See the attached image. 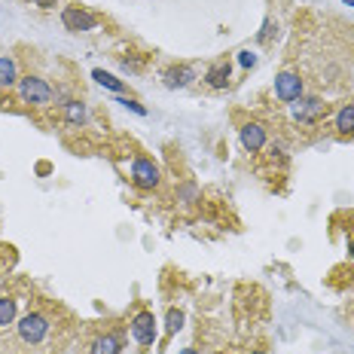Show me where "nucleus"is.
<instances>
[{"label":"nucleus","instance_id":"1","mask_svg":"<svg viewBox=\"0 0 354 354\" xmlns=\"http://www.w3.org/2000/svg\"><path fill=\"white\" fill-rule=\"evenodd\" d=\"M49 333V317L40 315V311H28V315L19 321V339L25 345H40Z\"/></svg>","mask_w":354,"mask_h":354},{"label":"nucleus","instance_id":"2","mask_svg":"<svg viewBox=\"0 0 354 354\" xmlns=\"http://www.w3.org/2000/svg\"><path fill=\"white\" fill-rule=\"evenodd\" d=\"M132 183L140 189H156L159 187V168H156L150 159L138 156V159L132 162Z\"/></svg>","mask_w":354,"mask_h":354},{"label":"nucleus","instance_id":"3","mask_svg":"<svg viewBox=\"0 0 354 354\" xmlns=\"http://www.w3.org/2000/svg\"><path fill=\"white\" fill-rule=\"evenodd\" d=\"M19 92H22V98L28 104H49L52 101V89H49V83L40 80V76H25V80L19 83Z\"/></svg>","mask_w":354,"mask_h":354},{"label":"nucleus","instance_id":"4","mask_svg":"<svg viewBox=\"0 0 354 354\" xmlns=\"http://www.w3.org/2000/svg\"><path fill=\"white\" fill-rule=\"evenodd\" d=\"M61 22H65L67 31H95V25H98V19L92 16V12L86 10H80V6H67L65 12H61Z\"/></svg>","mask_w":354,"mask_h":354},{"label":"nucleus","instance_id":"5","mask_svg":"<svg viewBox=\"0 0 354 354\" xmlns=\"http://www.w3.org/2000/svg\"><path fill=\"white\" fill-rule=\"evenodd\" d=\"M275 95H278L281 101H287V104L300 101V98H302V80H300V74H281L278 80H275Z\"/></svg>","mask_w":354,"mask_h":354},{"label":"nucleus","instance_id":"6","mask_svg":"<svg viewBox=\"0 0 354 354\" xmlns=\"http://www.w3.org/2000/svg\"><path fill=\"white\" fill-rule=\"evenodd\" d=\"M132 336L138 345H153L156 339V317L150 311H140V315H134L132 321Z\"/></svg>","mask_w":354,"mask_h":354},{"label":"nucleus","instance_id":"7","mask_svg":"<svg viewBox=\"0 0 354 354\" xmlns=\"http://www.w3.org/2000/svg\"><path fill=\"white\" fill-rule=\"evenodd\" d=\"M324 101L321 98H300V101L293 104V119H300V123H317V119L324 116Z\"/></svg>","mask_w":354,"mask_h":354},{"label":"nucleus","instance_id":"8","mask_svg":"<svg viewBox=\"0 0 354 354\" xmlns=\"http://www.w3.org/2000/svg\"><path fill=\"white\" fill-rule=\"evenodd\" d=\"M242 147L247 153H260L266 147V129L260 123H247L242 125Z\"/></svg>","mask_w":354,"mask_h":354},{"label":"nucleus","instance_id":"9","mask_svg":"<svg viewBox=\"0 0 354 354\" xmlns=\"http://www.w3.org/2000/svg\"><path fill=\"white\" fill-rule=\"evenodd\" d=\"M119 351H123V339H119V333H104V336H98L89 348V354H119Z\"/></svg>","mask_w":354,"mask_h":354},{"label":"nucleus","instance_id":"10","mask_svg":"<svg viewBox=\"0 0 354 354\" xmlns=\"http://www.w3.org/2000/svg\"><path fill=\"white\" fill-rule=\"evenodd\" d=\"M229 76H232V67L226 65V61H217V65L208 67L205 80H208L211 89H226V86H229Z\"/></svg>","mask_w":354,"mask_h":354},{"label":"nucleus","instance_id":"11","mask_svg":"<svg viewBox=\"0 0 354 354\" xmlns=\"http://www.w3.org/2000/svg\"><path fill=\"white\" fill-rule=\"evenodd\" d=\"M193 80H196V70L187 67V65H177V67L165 70V86H171V89H180V86H187V83H193Z\"/></svg>","mask_w":354,"mask_h":354},{"label":"nucleus","instance_id":"12","mask_svg":"<svg viewBox=\"0 0 354 354\" xmlns=\"http://www.w3.org/2000/svg\"><path fill=\"white\" fill-rule=\"evenodd\" d=\"M16 61L10 59V55H0V86H16Z\"/></svg>","mask_w":354,"mask_h":354},{"label":"nucleus","instance_id":"13","mask_svg":"<svg viewBox=\"0 0 354 354\" xmlns=\"http://www.w3.org/2000/svg\"><path fill=\"white\" fill-rule=\"evenodd\" d=\"M336 129L342 134H354V104H345V107L336 113Z\"/></svg>","mask_w":354,"mask_h":354},{"label":"nucleus","instance_id":"14","mask_svg":"<svg viewBox=\"0 0 354 354\" xmlns=\"http://www.w3.org/2000/svg\"><path fill=\"white\" fill-rule=\"evenodd\" d=\"M65 116L70 125H83L86 123V104L83 101H67L65 104Z\"/></svg>","mask_w":354,"mask_h":354},{"label":"nucleus","instance_id":"15","mask_svg":"<svg viewBox=\"0 0 354 354\" xmlns=\"http://www.w3.org/2000/svg\"><path fill=\"white\" fill-rule=\"evenodd\" d=\"M16 321V300L12 296H0V327H10Z\"/></svg>","mask_w":354,"mask_h":354},{"label":"nucleus","instance_id":"16","mask_svg":"<svg viewBox=\"0 0 354 354\" xmlns=\"http://www.w3.org/2000/svg\"><path fill=\"white\" fill-rule=\"evenodd\" d=\"M92 76H95V80H98V83H101V86H104V89H113V92H123V83H119V80H116V76H113V74H104V70H95V74H92Z\"/></svg>","mask_w":354,"mask_h":354},{"label":"nucleus","instance_id":"17","mask_svg":"<svg viewBox=\"0 0 354 354\" xmlns=\"http://www.w3.org/2000/svg\"><path fill=\"white\" fill-rule=\"evenodd\" d=\"M180 327H183V311L171 309V311H168V324H165V330H168V333H177Z\"/></svg>","mask_w":354,"mask_h":354},{"label":"nucleus","instance_id":"18","mask_svg":"<svg viewBox=\"0 0 354 354\" xmlns=\"http://www.w3.org/2000/svg\"><path fill=\"white\" fill-rule=\"evenodd\" d=\"M275 34H278V25H275V22H266V25H263V31H260V43H269V40H272Z\"/></svg>","mask_w":354,"mask_h":354},{"label":"nucleus","instance_id":"19","mask_svg":"<svg viewBox=\"0 0 354 354\" xmlns=\"http://www.w3.org/2000/svg\"><path fill=\"white\" fill-rule=\"evenodd\" d=\"M238 61H242L244 67H253V65H257V55L247 52V49H244V52H238Z\"/></svg>","mask_w":354,"mask_h":354},{"label":"nucleus","instance_id":"20","mask_svg":"<svg viewBox=\"0 0 354 354\" xmlns=\"http://www.w3.org/2000/svg\"><path fill=\"white\" fill-rule=\"evenodd\" d=\"M119 104H125V107H129V110H134V113H140V116H144V107H140V104L138 101H129V98H123V101H119Z\"/></svg>","mask_w":354,"mask_h":354},{"label":"nucleus","instance_id":"21","mask_svg":"<svg viewBox=\"0 0 354 354\" xmlns=\"http://www.w3.org/2000/svg\"><path fill=\"white\" fill-rule=\"evenodd\" d=\"M34 3H37V6H43V10H52V6L59 3V0H34Z\"/></svg>","mask_w":354,"mask_h":354},{"label":"nucleus","instance_id":"22","mask_svg":"<svg viewBox=\"0 0 354 354\" xmlns=\"http://www.w3.org/2000/svg\"><path fill=\"white\" fill-rule=\"evenodd\" d=\"M348 257L354 260V236H351V242H348Z\"/></svg>","mask_w":354,"mask_h":354},{"label":"nucleus","instance_id":"23","mask_svg":"<svg viewBox=\"0 0 354 354\" xmlns=\"http://www.w3.org/2000/svg\"><path fill=\"white\" fill-rule=\"evenodd\" d=\"M180 354H199V351H196V348H183Z\"/></svg>","mask_w":354,"mask_h":354},{"label":"nucleus","instance_id":"24","mask_svg":"<svg viewBox=\"0 0 354 354\" xmlns=\"http://www.w3.org/2000/svg\"><path fill=\"white\" fill-rule=\"evenodd\" d=\"M251 354H263V351H251Z\"/></svg>","mask_w":354,"mask_h":354},{"label":"nucleus","instance_id":"25","mask_svg":"<svg viewBox=\"0 0 354 354\" xmlns=\"http://www.w3.org/2000/svg\"><path fill=\"white\" fill-rule=\"evenodd\" d=\"M348 3H354V0H348Z\"/></svg>","mask_w":354,"mask_h":354}]
</instances>
